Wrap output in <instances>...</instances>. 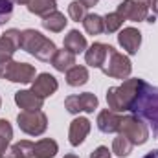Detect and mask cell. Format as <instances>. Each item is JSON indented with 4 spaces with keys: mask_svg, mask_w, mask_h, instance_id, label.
Listing matches in <instances>:
<instances>
[{
    "mask_svg": "<svg viewBox=\"0 0 158 158\" xmlns=\"http://www.w3.org/2000/svg\"><path fill=\"white\" fill-rule=\"evenodd\" d=\"M132 112L153 127V134H158V86L143 81L140 96L132 107Z\"/></svg>",
    "mask_w": 158,
    "mask_h": 158,
    "instance_id": "cell-2",
    "label": "cell"
},
{
    "mask_svg": "<svg viewBox=\"0 0 158 158\" xmlns=\"http://www.w3.org/2000/svg\"><path fill=\"white\" fill-rule=\"evenodd\" d=\"M40 24H42L44 30H48V31H52V33H61V31L66 28L68 20H66V17H64L61 11H52L50 15L42 17Z\"/></svg>",
    "mask_w": 158,
    "mask_h": 158,
    "instance_id": "cell-18",
    "label": "cell"
},
{
    "mask_svg": "<svg viewBox=\"0 0 158 158\" xmlns=\"http://www.w3.org/2000/svg\"><path fill=\"white\" fill-rule=\"evenodd\" d=\"M28 11L39 17H46L52 11H57V0H30Z\"/></svg>",
    "mask_w": 158,
    "mask_h": 158,
    "instance_id": "cell-22",
    "label": "cell"
},
{
    "mask_svg": "<svg viewBox=\"0 0 158 158\" xmlns=\"http://www.w3.org/2000/svg\"><path fill=\"white\" fill-rule=\"evenodd\" d=\"M0 77L7 79L11 83H33L35 76V66L28 63H19L13 59H4L0 61Z\"/></svg>",
    "mask_w": 158,
    "mask_h": 158,
    "instance_id": "cell-6",
    "label": "cell"
},
{
    "mask_svg": "<svg viewBox=\"0 0 158 158\" xmlns=\"http://www.w3.org/2000/svg\"><path fill=\"white\" fill-rule=\"evenodd\" d=\"M31 156H33V142L20 140V142L13 143L2 158H31Z\"/></svg>",
    "mask_w": 158,
    "mask_h": 158,
    "instance_id": "cell-21",
    "label": "cell"
},
{
    "mask_svg": "<svg viewBox=\"0 0 158 158\" xmlns=\"http://www.w3.org/2000/svg\"><path fill=\"white\" fill-rule=\"evenodd\" d=\"M90 121L86 118H76L72 119V123H70V131H68V140H70V145H74V147H79L83 142H85V138L88 136V132H90Z\"/></svg>",
    "mask_w": 158,
    "mask_h": 158,
    "instance_id": "cell-13",
    "label": "cell"
},
{
    "mask_svg": "<svg viewBox=\"0 0 158 158\" xmlns=\"http://www.w3.org/2000/svg\"><path fill=\"white\" fill-rule=\"evenodd\" d=\"M57 88H59L57 79L53 77L52 74H48V72L39 74L37 77L33 79V83H31V90H33L37 96H40L42 99H44V98L53 96V94L57 92Z\"/></svg>",
    "mask_w": 158,
    "mask_h": 158,
    "instance_id": "cell-11",
    "label": "cell"
},
{
    "mask_svg": "<svg viewBox=\"0 0 158 158\" xmlns=\"http://www.w3.org/2000/svg\"><path fill=\"white\" fill-rule=\"evenodd\" d=\"M20 50H24L26 53L37 57L39 61L44 63H52L57 46L52 39H48L46 35H42L37 30H24L22 31V40H20Z\"/></svg>",
    "mask_w": 158,
    "mask_h": 158,
    "instance_id": "cell-3",
    "label": "cell"
},
{
    "mask_svg": "<svg viewBox=\"0 0 158 158\" xmlns=\"http://www.w3.org/2000/svg\"><path fill=\"white\" fill-rule=\"evenodd\" d=\"M20 40H22V31L20 30H6L0 37V61L4 59H13L15 52L20 50Z\"/></svg>",
    "mask_w": 158,
    "mask_h": 158,
    "instance_id": "cell-10",
    "label": "cell"
},
{
    "mask_svg": "<svg viewBox=\"0 0 158 158\" xmlns=\"http://www.w3.org/2000/svg\"><path fill=\"white\" fill-rule=\"evenodd\" d=\"M118 42L129 55H134V53H138V50H140L142 33H140V30H136V28H132V26L123 28L118 35Z\"/></svg>",
    "mask_w": 158,
    "mask_h": 158,
    "instance_id": "cell-12",
    "label": "cell"
},
{
    "mask_svg": "<svg viewBox=\"0 0 158 158\" xmlns=\"http://www.w3.org/2000/svg\"><path fill=\"white\" fill-rule=\"evenodd\" d=\"M13 2H17V4H20V6H28L30 0H13Z\"/></svg>",
    "mask_w": 158,
    "mask_h": 158,
    "instance_id": "cell-35",
    "label": "cell"
},
{
    "mask_svg": "<svg viewBox=\"0 0 158 158\" xmlns=\"http://www.w3.org/2000/svg\"><path fill=\"white\" fill-rule=\"evenodd\" d=\"M151 7H153V11H155V17H158V0H153Z\"/></svg>",
    "mask_w": 158,
    "mask_h": 158,
    "instance_id": "cell-33",
    "label": "cell"
},
{
    "mask_svg": "<svg viewBox=\"0 0 158 158\" xmlns=\"http://www.w3.org/2000/svg\"><path fill=\"white\" fill-rule=\"evenodd\" d=\"M13 15V0H0V26H4Z\"/></svg>",
    "mask_w": 158,
    "mask_h": 158,
    "instance_id": "cell-28",
    "label": "cell"
},
{
    "mask_svg": "<svg viewBox=\"0 0 158 158\" xmlns=\"http://www.w3.org/2000/svg\"><path fill=\"white\" fill-rule=\"evenodd\" d=\"M142 158H158V149H153V151H149L145 156H142Z\"/></svg>",
    "mask_w": 158,
    "mask_h": 158,
    "instance_id": "cell-32",
    "label": "cell"
},
{
    "mask_svg": "<svg viewBox=\"0 0 158 158\" xmlns=\"http://www.w3.org/2000/svg\"><path fill=\"white\" fill-rule=\"evenodd\" d=\"M86 81H88V68L86 66L76 64L66 72V83L70 86H83Z\"/></svg>",
    "mask_w": 158,
    "mask_h": 158,
    "instance_id": "cell-24",
    "label": "cell"
},
{
    "mask_svg": "<svg viewBox=\"0 0 158 158\" xmlns=\"http://www.w3.org/2000/svg\"><path fill=\"white\" fill-rule=\"evenodd\" d=\"M64 158H79L77 155H64Z\"/></svg>",
    "mask_w": 158,
    "mask_h": 158,
    "instance_id": "cell-37",
    "label": "cell"
},
{
    "mask_svg": "<svg viewBox=\"0 0 158 158\" xmlns=\"http://www.w3.org/2000/svg\"><path fill=\"white\" fill-rule=\"evenodd\" d=\"M99 105V99L96 94L92 92H83V94H72L64 99V109L70 114H79V112H86L92 114Z\"/></svg>",
    "mask_w": 158,
    "mask_h": 158,
    "instance_id": "cell-8",
    "label": "cell"
},
{
    "mask_svg": "<svg viewBox=\"0 0 158 158\" xmlns=\"http://www.w3.org/2000/svg\"><path fill=\"white\" fill-rule=\"evenodd\" d=\"M142 85H143V79L129 77L119 86H110L107 90V105H109V109L114 110V112L132 110V107H134V103H136V99L140 96Z\"/></svg>",
    "mask_w": 158,
    "mask_h": 158,
    "instance_id": "cell-1",
    "label": "cell"
},
{
    "mask_svg": "<svg viewBox=\"0 0 158 158\" xmlns=\"http://www.w3.org/2000/svg\"><path fill=\"white\" fill-rule=\"evenodd\" d=\"M59 151V145L53 138H42L33 143V156L35 158H53Z\"/></svg>",
    "mask_w": 158,
    "mask_h": 158,
    "instance_id": "cell-19",
    "label": "cell"
},
{
    "mask_svg": "<svg viewBox=\"0 0 158 158\" xmlns=\"http://www.w3.org/2000/svg\"><path fill=\"white\" fill-rule=\"evenodd\" d=\"M9 138H6V136H0V158L6 155V151L9 149Z\"/></svg>",
    "mask_w": 158,
    "mask_h": 158,
    "instance_id": "cell-30",
    "label": "cell"
},
{
    "mask_svg": "<svg viewBox=\"0 0 158 158\" xmlns=\"http://www.w3.org/2000/svg\"><path fill=\"white\" fill-rule=\"evenodd\" d=\"M79 2H81V4H83L86 9H88V7H94V6H96L99 0H79Z\"/></svg>",
    "mask_w": 158,
    "mask_h": 158,
    "instance_id": "cell-31",
    "label": "cell"
},
{
    "mask_svg": "<svg viewBox=\"0 0 158 158\" xmlns=\"http://www.w3.org/2000/svg\"><path fill=\"white\" fill-rule=\"evenodd\" d=\"M0 105H2V99H0Z\"/></svg>",
    "mask_w": 158,
    "mask_h": 158,
    "instance_id": "cell-38",
    "label": "cell"
},
{
    "mask_svg": "<svg viewBox=\"0 0 158 158\" xmlns=\"http://www.w3.org/2000/svg\"><path fill=\"white\" fill-rule=\"evenodd\" d=\"M107 53H109V44H105V42H94L92 46L86 48L85 61L92 68H101L103 63H105V59H107Z\"/></svg>",
    "mask_w": 158,
    "mask_h": 158,
    "instance_id": "cell-15",
    "label": "cell"
},
{
    "mask_svg": "<svg viewBox=\"0 0 158 158\" xmlns=\"http://www.w3.org/2000/svg\"><path fill=\"white\" fill-rule=\"evenodd\" d=\"M118 132L123 134L132 145H143L149 140V125L145 123V119H142L136 114L123 116Z\"/></svg>",
    "mask_w": 158,
    "mask_h": 158,
    "instance_id": "cell-5",
    "label": "cell"
},
{
    "mask_svg": "<svg viewBox=\"0 0 158 158\" xmlns=\"http://www.w3.org/2000/svg\"><path fill=\"white\" fill-rule=\"evenodd\" d=\"M68 15H70L72 20H76V22H83V19H85L88 13H86V7H85L79 0H74V2L68 4Z\"/></svg>",
    "mask_w": 158,
    "mask_h": 158,
    "instance_id": "cell-27",
    "label": "cell"
},
{
    "mask_svg": "<svg viewBox=\"0 0 158 158\" xmlns=\"http://www.w3.org/2000/svg\"><path fill=\"white\" fill-rule=\"evenodd\" d=\"M17 125L28 136H40L48 129V116L42 110H22L17 116Z\"/></svg>",
    "mask_w": 158,
    "mask_h": 158,
    "instance_id": "cell-7",
    "label": "cell"
},
{
    "mask_svg": "<svg viewBox=\"0 0 158 158\" xmlns=\"http://www.w3.org/2000/svg\"><path fill=\"white\" fill-rule=\"evenodd\" d=\"M52 64L57 72H68L72 66H76V55L72 52H68L66 48L64 50H57L53 59H52Z\"/></svg>",
    "mask_w": 158,
    "mask_h": 158,
    "instance_id": "cell-20",
    "label": "cell"
},
{
    "mask_svg": "<svg viewBox=\"0 0 158 158\" xmlns=\"http://www.w3.org/2000/svg\"><path fill=\"white\" fill-rule=\"evenodd\" d=\"M155 20H156V17H155V15H149L145 22H149V24H155Z\"/></svg>",
    "mask_w": 158,
    "mask_h": 158,
    "instance_id": "cell-34",
    "label": "cell"
},
{
    "mask_svg": "<svg viewBox=\"0 0 158 158\" xmlns=\"http://www.w3.org/2000/svg\"><path fill=\"white\" fill-rule=\"evenodd\" d=\"M116 11L125 20H131V22H143L149 17V6L138 0H123Z\"/></svg>",
    "mask_w": 158,
    "mask_h": 158,
    "instance_id": "cell-9",
    "label": "cell"
},
{
    "mask_svg": "<svg viewBox=\"0 0 158 158\" xmlns=\"http://www.w3.org/2000/svg\"><path fill=\"white\" fill-rule=\"evenodd\" d=\"M83 28L88 35H101L105 31V24H103V17L96 15V13H88L83 19Z\"/></svg>",
    "mask_w": 158,
    "mask_h": 158,
    "instance_id": "cell-23",
    "label": "cell"
},
{
    "mask_svg": "<svg viewBox=\"0 0 158 158\" xmlns=\"http://www.w3.org/2000/svg\"><path fill=\"white\" fill-rule=\"evenodd\" d=\"M110 155H112V151H109V147L99 145L90 153V158H110Z\"/></svg>",
    "mask_w": 158,
    "mask_h": 158,
    "instance_id": "cell-29",
    "label": "cell"
},
{
    "mask_svg": "<svg viewBox=\"0 0 158 158\" xmlns=\"http://www.w3.org/2000/svg\"><path fill=\"white\" fill-rule=\"evenodd\" d=\"M138 2H143V4H147L149 7H151V4H153V0H138Z\"/></svg>",
    "mask_w": 158,
    "mask_h": 158,
    "instance_id": "cell-36",
    "label": "cell"
},
{
    "mask_svg": "<svg viewBox=\"0 0 158 158\" xmlns=\"http://www.w3.org/2000/svg\"><path fill=\"white\" fill-rule=\"evenodd\" d=\"M15 103L22 110H40L44 105V99L37 96L33 90H19L15 92Z\"/></svg>",
    "mask_w": 158,
    "mask_h": 158,
    "instance_id": "cell-16",
    "label": "cell"
},
{
    "mask_svg": "<svg viewBox=\"0 0 158 158\" xmlns=\"http://www.w3.org/2000/svg\"><path fill=\"white\" fill-rule=\"evenodd\" d=\"M125 19L119 15L118 11H112V13H107L103 17V24H105V31L107 33H116L119 28L123 26Z\"/></svg>",
    "mask_w": 158,
    "mask_h": 158,
    "instance_id": "cell-26",
    "label": "cell"
},
{
    "mask_svg": "<svg viewBox=\"0 0 158 158\" xmlns=\"http://www.w3.org/2000/svg\"><path fill=\"white\" fill-rule=\"evenodd\" d=\"M121 118H123V116H119V112H114V110H110V109H105V110H101V112L98 114L96 123H98V129H99L101 132L112 134V132H118L119 131Z\"/></svg>",
    "mask_w": 158,
    "mask_h": 158,
    "instance_id": "cell-14",
    "label": "cell"
},
{
    "mask_svg": "<svg viewBox=\"0 0 158 158\" xmlns=\"http://www.w3.org/2000/svg\"><path fill=\"white\" fill-rule=\"evenodd\" d=\"M132 143L123 136V134H119L118 132V136L112 140V153L116 155V156L119 158H125V156H129L131 153H132Z\"/></svg>",
    "mask_w": 158,
    "mask_h": 158,
    "instance_id": "cell-25",
    "label": "cell"
},
{
    "mask_svg": "<svg viewBox=\"0 0 158 158\" xmlns=\"http://www.w3.org/2000/svg\"><path fill=\"white\" fill-rule=\"evenodd\" d=\"M63 44H64V48H66L68 52H72L74 55H77L81 52H86V48H88L85 35H83L81 31H77V30H70V31L64 35Z\"/></svg>",
    "mask_w": 158,
    "mask_h": 158,
    "instance_id": "cell-17",
    "label": "cell"
},
{
    "mask_svg": "<svg viewBox=\"0 0 158 158\" xmlns=\"http://www.w3.org/2000/svg\"><path fill=\"white\" fill-rule=\"evenodd\" d=\"M99 70L112 79H129L131 72H132V63H131V59L127 55L119 53L116 48L109 46L107 59H105V63H103V66Z\"/></svg>",
    "mask_w": 158,
    "mask_h": 158,
    "instance_id": "cell-4",
    "label": "cell"
}]
</instances>
